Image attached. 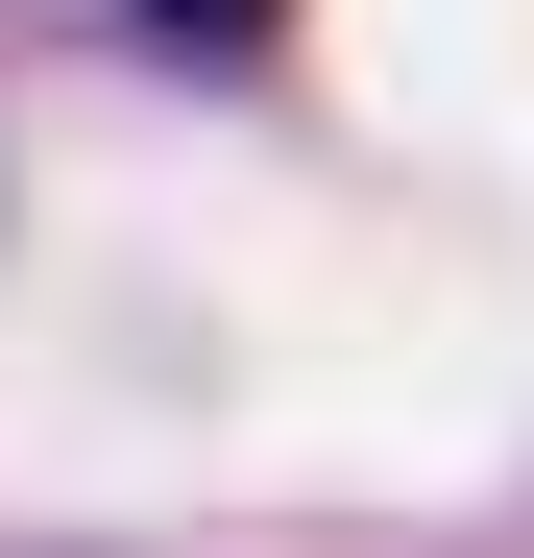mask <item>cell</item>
<instances>
[{
    "mask_svg": "<svg viewBox=\"0 0 534 558\" xmlns=\"http://www.w3.org/2000/svg\"><path fill=\"white\" fill-rule=\"evenodd\" d=\"M122 25H146V49H267L292 0H122Z\"/></svg>",
    "mask_w": 534,
    "mask_h": 558,
    "instance_id": "1",
    "label": "cell"
}]
</instances>
